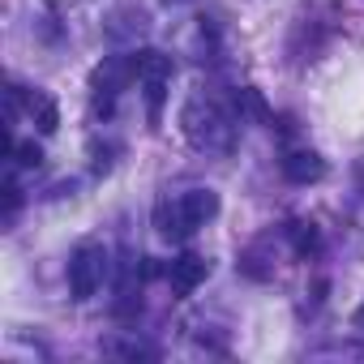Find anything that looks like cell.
Segmentation results:
<instances>
[{
	"instance_id": "obj_1",
	"label": "cell",
	"mask_w": 364,
	"mask_h": 364,
	"mask_svg": "<svg viewBox=\"0 0 364 364\" xmlns=\"http://www.w3.org/2000/svg\"><path fill=\"white\" fill-rule=\"evenodd\" d=\"M103 279V249L95 245H82L69 262V287H73V300H90L95 287Z\"/></svg>"
},
{
	"instance_id": "obj_2",
	"label": "cell",
	"mask_w": 364,
	"mask_h": 364,
	"mask_svg": "<svg viewBox=\"0 0 364 364\" xmlns=\"http://www.w3.org/2000/svg\"><path fill=\"white\" fill-rule=\"evenodd\" d=\"M206 274H210V262H206V257H198V253L176 257V262H171V270H167V279H171V287H176L180 296L198 291V287L206 283Z\"/></svg>"
},
{
	"instance_id": "obj_3",
	"label": "cell",
	"mask_w": 364,
	"mask_h": 364,
	"mask_svg": "<svg viewBox=\"0 0 364 364\" xmlns=\"http://www.w3.org/2000/svg\"><path fill=\"white\" fill-rule=\"evenodd\" d=\"M215 215H219V193H210V189H193L180 198V223L185 228H202Z\"/></svg>"
},
{
	"instance_id": "obj_4",
	"label": "cell",
	"mask_w": 364,
	"mask_h": 364,
	"mask_svg": "<svg viewBox=\"0 0 364 364\" xmlns=\"http://www.w3.org/2000/svg\"><path fill=\"white\" fill-rule=\"evenodd\" d=\"M283 176H287V180H296V185H313V180H321V176H326V163H321L313 150H296V154H287V159H283Z\"/></svg>"
},
{
	"instance_id": "obj_5",
	"label": "cell",
	"mask_w": 364,
	"mask_h": 364,
	"mask_svg": "<svg viewBox=\"0 0 364 364\" xmlns=\"http://www.w3.org/2000/svg\"><path fill=\"white\" fill-rule=\"evenodd\" d=\"M26 107H31V116H35L39 133H56V129H60V107H56L48 95H31V99H26Z\"/></svg>"
},
{
	"instance_id": "obj_6",
	"label": "cell",
	"mask_w": 364,
	"mask_h": 364,
	"mask_svg": "<svg viewBox=\"0 0 364 364\" xmlns=\"http://www.w3.org/2000/svg\"><path fill=\"white\" fill-rule=\"evenodd\" d=\"M133 73L137 77H171V56H163V52H137L133 56Z\"/></svg>"
},
{
	"instance_id": "obj_7",
	"label": "cell",
	"mask_w": 364,
	"mask_h": 364,
	"mask_svg": "<svg viewBox=\"0 0 364 364\" xmlns=\"http://www.w3.org/2000/svg\"><path fill=\"white\" fill-rule=\"evenodd\" d=\"M163 95H167V77H146V112H150V120H159Z\"/></svg>"
},
{
	"instance_id": "obj_8",
	"label": "cell",
	"mask_w": 364,
	"mask_h": 364,
	"mask_svg": "<svg viewBox=\"0 0 364 364\" xmlns=\"http://www.w3.org/2000/svg\"><path fill=\"white\" fill-rule=\"evenodd\" d=\"M291 240H296V253H313V249H317V232L304 228V223L291 228Z\"/></svg>"
},
{
	"instance_id": "obj_9",
	"label": "cell",
	"mask_w": 364,
	"mask_h": 364,
	"mask_svg": "<svg viewBox=\"0 0 364 364\" xmlns=\"http://www.w3.org/2000/svg\"><path fill=\"white\" fill-rule=\"evenodd\" d=\"M18 163H22V167H39V163H43V150H39L35 141H22V146H18Z\"/></svg>"
},
{
	"instance_id": "obj_10",
	"label": "cell",
	"mask_w": 364,
	"mask_h": 364,
	"mask_svg": "<svg viewBox=\"0 0 364 364\" xmlns=\"http://www.w3.org/2000/svg\"><path fill=\"white\" fill-rule=\"evenodd\" d=\"M240 99H245V107H249L257 120H270V112H266V103H262V95H257V90H240Z\"/></svg>"
},
{
	"instance_id": "obj_11",
	"label": "cell",
	"mask_w": 364,
	"mask_h": 364,
	"mask_svg": "<svg viewBox=\"0 0 364 364\" xmlns=\"http://www.w3.org/2000/svg\"><path fill=\"white\" fill-rule=\"evenodd\" d=\"M351 321H355V326H364V304L355 309V317H351Z\"/></svg>"
}]
</instances>
